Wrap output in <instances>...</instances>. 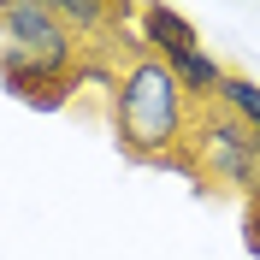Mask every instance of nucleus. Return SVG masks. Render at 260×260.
Instances as JSON below:
<instances>
[{
    "label": "nucleus",
    "mask_w": 260,
    "mask_h": 260,
    "mask_svg": "<svg viewBox=\"0 0 260 260\" xmlns=\"http://www.w3.org/2000/svg\"><path fill=\"white\" fill-rule=\"evenodd\" d=\"M107 113H113V142L124 160L136 166H178L195 178V160L183 154L195 136V107L183 95V83L172 77V65L142 53V59H124L118 65V83L113 95H107Z\"/></svg>",
    "instance_id": "nucleus-1"
},
{
    "label": "nucleus",
    "mask_w": 260,
    "mask_h": 260,
    "mask_svg": "<svg viewBox=\"0 0 260 260\" xmlns=\"http://www.w3.org/2000/svg\"><path fill=\"white\" fill-rule=\"evenodd\" d=\"M0 48H12L18 59L42 65L53 77H77L83 42L59 24L53 0H0Z\"/></svg>",
    "instance_id": "nucleus-2"
},
{
    "label": "nucleus",
    "mask_w": 260,
    "mask_h": 260,
    "mask_svg": "<svg viewBox=\"0 0 260 260\" xmlns=\"http://www.w3.org/2000/svg\"><path fill=\"white\" fill-rule=\"evenodd\" d=\"M189 148H195V178H213V183H225L237 195H260V160H254L248 124H237L219 107H201Z\"/></svg>",
    "instance_id": "nucleus-3"
},
{
    "label": "nucleus",
    "mask_w": 260,
    "mask_h": 260,
    "mask_svg": "<svg viewBox=\"0 0 260 260\" xmlns=\"http://www.w3.org/2000/svg\"><path fill=\"white\" fill-rule=\"evenodd\" d=\"M0 89H6L12 101H24L30 113H59V107L77 101V77H53V71H42V65L18 59L12 48H0Z\"/></svg>",
    "instance_id": "nucleus-4"
},
{
    "label": "nucleus",
    "mask_w": 260,
    "mask_h": 260,
    "mask_svg": "<svg viewBox=\"0 0 260 260\" xmlns=\"http://www.w3.org/2000/svg\"><path fill=\"white\" fill-rule=\"evenodd\" d=\"M136 36H142V48L154 53V59H172V53H183V48H201L195 24L178 12V6H160V0L136 6Z\"/></svg>",
    "instance_id": "nucleus-5"
},
{
    "label": "nucleus",
    "mask_w": 260,
    "mask_h": 260,
    "mask_svg": "<svg viewBox=\"0 0 260 260\" xmlns=\"http://www.w3.org/2000/svg\"><path fill=\"white\" fill-rule=\"evenodd\" d=\"M172 77L183 83V95L195 101V107H213V95H219V89H225V59H219V53L213 48H183V53H172Z\"/></svg>",
    "instance_id": "nucleus-6"
},
{
    "label": "nucleus",
    "mask_w": 260,
    "mask_h": 260,
    "mask_svg": "<svg viewBox=\"0 0 260 260\" xmlns=\"http://www.w3.org/2000/svg\"><path fill=\"white\" fill-rule=\"evenodd\" d=\"M213 107H219V113H231L237 124L260 130V83H254V77H237V71H231V77H225V89L213 95Z\"/></svg>",
    "instance_id": "nucleus-7"
},
{
    "label": "nucleus",
    "mask_w": 260,
    "mask_h": 260,
    "mask_svg": "<svg viewBox=\"0 0 260 260\" xmlns=\"http://www.w3.org/2000/svg\"><path fill=\"white\" fill-rule=\"evenodd\" d=\"M243 248H248V260H260V195H248V213H243Z\"/></svg>",
    "instance_id": "nucleus-8"
}]
</instances>
